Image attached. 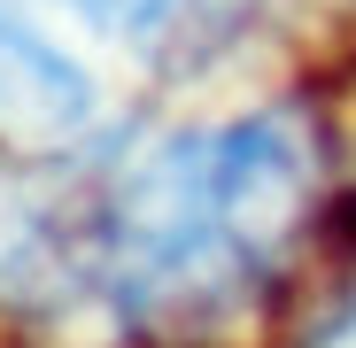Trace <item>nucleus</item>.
<instances>
[{
    "label": "nucleus",
    "mask_w": 356,
    "mask_h": 348,
    "mask_svg": "<svg viewBox=\"0 0 356 348\" xmlns=\"http://www.w3.org/2000/svg\"><path fill=\"white\" fill-rule=\"evenodd\" d=\"M256 16H264V0H147L140 31L170 70H194L209 54H225L232 39H248Z\"/></svg>",
    "instance_id": "obj_5"
},
{
    "label": "nucleus",
    "mask_w": 356,
    "mask_h": 348,
    "mask_svg": "<svg viewBox=\"0 0 356 348\" xmlns=\"http://www.w3.org/2000/svg\"><path fill=\"white\" fill-rule=\"evenodd\" d=\"M86 124H93V78L39 24L0 8V147L8 155H54Z\"/></svg>",
    "instance_id": "obj_4"
},
{
    "label": "nucleus",
    "mask_w": 356,
    "mask_h": 348,
    "mask_svg": "<svg viewBox=\"0 0 356 348\" xmlns=\"http://www.w3.org/2000/svg\"><path fill=\"white\" fill-rule=\"evenodd\" d=\"M302 348H356V302H341V310H333V317H325Z\"/></svg>",
    "instance_id": "obj_7"
},
{
    "label": "nucleus",
    "mask_w": 356,
    "mask_h": 348,
    "mask_svg": "<svg viewBox=\"0 0 356 348\" xmlns=\"http://www.w3.org/2000/svg\"><path fill=\"white\" fill-rule=\"evenodd\" d=\"M101 201L70 209L47 170L0 155V310L8 317H47L101 286V240H93Z\"/></svg>",
    "instance_id": "obj_3"
},
{
    "label": "nucleus",
    "mask_w": 356,
    "mask_h": 348,
    "mask_svg": "<svg viewBox=\"0 0 356 348\" xmlns=\"http://www.w3.org/2000/svg\"><path fill=\"white\" fill-rule=\"evenodd\" d=\"M63 8H78L86 24H140L147 0H63Z\"/></svg>",
    "instance_id": "obj_6"
},
{
    "label": "nucleus",
    "mask_w": 356,
    "mask_h": 348,
    "mask_svg": "<svg viewBox=\"0 0 356 348\" xmlns=\"http://www.w3.org/2000/svg\"><path fill=\"white\" fill-rule=\"evenodd\" d=\"M93 240H101V295L124 325L155 340L225 333V317L264 286L217 217L209 132H170L140 147L101 194Z\"/></svg>",
    "instance_id": "obj_1"
},
{
    "label": "nucleus",
    "mask_w": 356,
    "mask_h": 348,
    "mask_svg": "<svg viewBox=\"0 0 356 348\" xmlns=\"http://www.w3.org/2000/svg\"><path fill=\"white\" fill-rule=\"evenodd\" d=\"M209 179H217V217L256 279H271L302 248L310 217L325 209V147L302 108H256L241 124L209 132Z\"/></svg>",
    "instance_id": "obj_2"
}]
</instances>
